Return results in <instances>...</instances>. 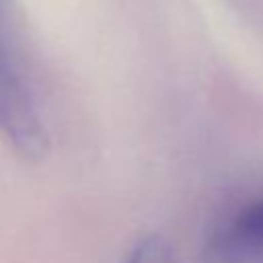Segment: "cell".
Segmentation results:
<instances>
[{
    "label": "cell",
    "mask_w": 263,
    "mask_h": 263,
    "mask_svg": "<svg viewBox=\"0 0 263 263\" xmlns=\"http://www.w3.org/2000/svg\"><path fill=\"white\" fill-rule=\"evenodd\" d=\"M208 263H263V193L214 228L208 240Z\"/></svg>",
    "instance_id": "7a4b0ae2"
},
{
    "label": "cell",
    "mask_w": 263,
    "mask_h": 263,
    "mask_svg": "<svg viewBox=\"0 0 263 263\" xmlns=\"http://www.w3.org/2000/svg\"><path fill=\"white\" fill-rule=\"evenodd\" d=\"M123 263H177L173 247L160 234H144L129 249Z\"/></svg>",
    "instance_id": "3957f363"
},
{
    "label": "cell",
    "mask_w": 263,
    "mask_h": 263,
    "mask_svg": "<svg viewBox=\"0 0 263 263\" xmlns=\"http://www.w3.org/2000/svg\"><path fill=\"white\" fill-rule=\"evenodd\" d=\"M0 134L27 160H39L49 148L47 127L14 58L0 10Z\"/></svg>",
    "instance_id": "6da1fadb"
}]
</instances>
